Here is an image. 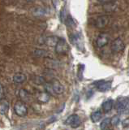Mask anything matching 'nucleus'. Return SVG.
<instances>
[{"label":"nucleus","instance_id":"1","mask_svg":"<svg viewBox=\"0 0 129 130\" xmlns=\"http://www.w3.org/2000/svg\"><path fill=\"white\" fill-rule=\"evenodd\" d=\"M54 49H55V52L60 55H63L67 54L68 51L70 50L69 45L67 44V41L63 38H59V41H58L57 44H56Z\"/></svg>","mask_w":129,"mask_h":130},{"label":"nucleus","instance_id":"2","mask_svg":"<svg viewBox=\"0 0 129 130\" xmlns=\"http://www.w3.org/2000/svg\"><path fill=\"white\" fill-rule=\"evenodd\" d=\"M110 21V16L108 15H102L97 17L94 20V25L98 28H104L108 26Z\"/></svg>","mask_w":129,"mask_h":130},{"label":"nucleus","instance_id":"3","mask_svg":"<svg viewBox=\"0 0 129 130\" xmlns=\"http://www.w3.org/2000/svg\"><path fill=\"white\" fill-rule=\"evenodd\" d=\"M64 124L66 125L71 126V128H76L80 127V124H81V120H80V118L78 115L73 114V115H71L67 118Z\"/></svg>","mask_w":129,"mask_h":130},{"label":"nucleus","instance_id":"4","mask_svg":"<svg viewBox=\"0 0 129 130\" xmlns=\"http://www.w3.org/2000/svg\"><path fill=\"white\" fill-rule=\"evenodd\" d=\"M14 111L18 116L25 117L28 114V108L23 102L18 101L14 105Z\"/></svg>","mask_w":129,"mask_h":130},{"label":"nucleus","instance_id":"5","mask_svg":"<svg viewBox=\"0 0 129 130\" xmlns=\"http://www.w3.org/2000/svg\"><path fill=\"white\" fill-rule=\"evenodd\" d=\"M50 85H51V88H52V90H53V93L54 94H62L64 92V87L63 85H62V83L60 82L59 80H52L50 82Z\"/></svg>","mask_w":129,"mask_h":130},{"label":"nucleus","instance_id":"6","mask_svg":"<svg viewBox=\"0 0 129 130\" xmlns=\"http://www.w3.org/2000/svg\"><path fill=\"white\" fill-rule=\"evenodd\" d=\"M129 103V98L128 97H119L116 101L115 103V109L117 110L119 114H122L123 109Z\"/></svg>","mask_w":129,"mask_h":130},{"label":"nucleus","instance_id":"7","mask_svg":"<svg viewBox=\"0 0 129 130\" xmlns=\"http://www.w3.org/2000/svg\"><path fill=\"white\" fill-rule=\"evenodd\" d=\"M95 86L100 92H106L110 89L112 86V83L110 80H99L95 82Z\"/></svg>","mask_w":129,"mask_h":130},{"label":"nucleus","instance_id":"8","mask_svg":"<svg viewBox=\"0 0 129 130\" xmlns=\"http://www.w3.org/2000/svg\"><path fill=\"white\" fill-rule=\"evenodd\" d=\"M125 44L121 38H116L111 43V50L114 53H119L124 50Z\"/></svg>","mask_w":129,"mask_h":130},{"label":"nucleus","instance_id":"9","mask_svg":"<svg viewBox=\"0 0 129 130\" xmlns=\"http://www.w3.org/2000/svg\"><path fill=\"white\" fill-rule=\"evenodd\" d=\"M109 41H110V36L107 34L103 32V34H101L96 39V46L98 48H102L105 46H106Z\"/></svg>","mask_w":129,"mask_h":130},{"label":"nucleus","instance_id":"10","mask_svg":"<svg viewBox=\"0 0 129 130\" xmlns=\"http://www.w3.org/2000/svg\"><path fill=\"white\" fill-rule=\"evenodd\" d=\"M38 100L42 103H46L50 99V94L48 92H40L37 96Z\"/></svg>","mask_w":129,"mask_h":130},{"label":"nucleus","instance_id":"11","mask_svg":"<svg viewBox=\"0 0 129 130\" xmlns=\"http://www.w3.org/2000/svg\"><path fill=\"white\" fill-rule=\"evenodd\" d=\"M13 81L15 84H22L26 80V75L22 72H17L13 76Z\"/></svg>","mask_w":129,"mask_h":130},{"label":"nucleus","instance_id":"12","mask_svg":"<svg viewBox=\"0 0 129 130\" xmlns=\"http://www.w3.org/2000/svg\"><path fill=\"white\" fill-rule=\"evenodd\" d=\"M9 110V103L5 99L0 100V114L5 116L8 112Z\"/></svg>","mask_w":129,"mask_h":130},{"label":"nucleus","instance_id":"13","mask_svg":"<svg viewBox=\"0 0 129 130\" xmlns=\"http://www.w3.org/2000/svg\"><path fill=\"white\" fill-rule=\"evenodd\" d=\"M59 38H57V37H54V36H52V37H47V38L45 39L44 41V43H45L46 46H56L57 44L58 41H59Z\"/></svg>","mask_w":129,"mask_h":130},{"label":"nucleus","instance_id":"14","mask_svg":"<svg viewBox=\"0 0 129 130\" xmlns=\"http://www.w3.org/2000/svg\"><path fill=\"white\" fill-rule=\"evenodd\" d=\"M113 107H114V101L112 99H108L106 101H105L102 104V109L105 112L110 111Z\"/></svg>","mask_w":129,"mask_h":130},{"label":"nucleus","instance_id":"15","mask_svg":"<svg viewBox=\"0 0 129 130\" xmlns=\"http://www.w3.org/2000/svg\"><path fill=\"white\" fill-rule=\"evenodd\" d=\"M116 7H117V3L114 1H110L108 3H104V6H103L104 10L108 12L115 11Z\"/></svg>","mask_w":129,"mask_h":130},{"label":"nucleus","instance_id":"16","mask_svg":"<svg viewBox=\"0 0 129 130\" xmlns=\"http://www.w3.org/2000/svg\"><path fill=\"white\" fill-rule=\"evenodd\" d=\"M19 97L21 98V100L23 101H25V102H29L30 100V93L28 92L27 90H25V89H20L19 91Z\"/></svg>","mask_w":129,"mask_h":130},{"label":"nucleus","instance_id":"17","mask_svg":"<svg viewBox=\"0 0 129 130\" xmlns=\"http://www.w3.org/2000/svg\"><path fill=\"white\" fill-rule=\"evenodd\" d=\"M102 118V113L100 111H97L93 112L90 116V119L93 123H98Z\"/></svg>","mask_w":129,"mask_h":130},{"label":"nucleus","instance_id":"18","mask_svg":"<svg viewBox=\"0 0 129 130\" xmlns=\"http://www.w3.org/2000/svg\"><path fill=\"white\" fill-rule=\"evenodd\" d=\"M110 125V118H105V119L101 122L100 128L102 130H105V129H106Z\"/></svg>","mask_w":129,"mask_h":130},{"label":"nucleus","instance_id":"19","mask_svg":"<svg viewBox=\"0 0 129 130\" xmlns=\"http://www.w3.org/2000/svg\"><path fill=\"white\" fill-rule=\"evenodd\" d=\"M65 23H66V25L68 28H72L76 26V24L74 22V20L71 17V15H67V18L65 19Z\"/></svg>","mask_w":129,"mask_h":130},{"label":"nucleus","instance_id":"20","mask_svg":"<svg viewBox=\"0 0 129 130\" xmlns=\"http://www.w3.org/2000/svg\"><path fill=\"white\" fill-rule=\"evenodd\" d=\"M120 122V118L119 116H114L110 119V124L113 126H117Z\"/></svg>","mask_w":129,"mask_h":130},{"label":"nucleus","instance_id":"21","mask_svg":"<svg viewBox=\"0 0 129 130\" xmlns=\"http://www.w3.org/2000/svg\"><path fill=\"white\" fill-rule=\"evenodd\" d=\"M46 14V9L44 8H38L34 11V15H45Z\"/></svg>","mask_w":129,"mask_h":130},{"label":"nucleus","instance_id":"22","mask_svg":"<svg viewBox=\"0 0 129 130\" xmlns=\"http://www.w3.org/2000/svg\"><path fill=\"white\" fill-rule=\"evenodd\" d=\"M35 54L38 55V56H45L46 55V51L44 50H36L35 51Z\"/></svg>","mask_w":129,"mask_h":130},{"label":"nucleus","instance_id":"23","mask_svg":"<svg viewBox=\"0 0 129 130\" xmlns=\"http://www.w3.org/2000/svg\"><path fill=\"white\" fill-rule=\"evenodd\" d=\"M122 125L123 128H127L129 127V117L128 118H126L125 120H123L122 121Z\"/></svg>","mask_w":129,"mask_h":130},{"label":"nucleus","instance_id":"24","mask_svg":"<svg viewBox=\"0 0 129 130\" xmlns=\"http://www.w3.org/2000/svg\"><path fill=\"white\" fill-rule=\"evenodd\" d=\"M122 114H123V115H128V114H129V103H127V105L123 109Z\"/></svg>","mask_w":129,"mask_h":130},{"label":"nucleus","instance_id":"25","mask_svg":"<svg viewBox=\"0 0 129 130\" xmlns=\"http://www.w3.org/2000/svg\"><path fill=\"white\" fill-rule=\"evenodd\" d=\"M3 95H4V88H3V85L0 84V100L2 99Z\"/></svg>","mask_w":129,"mask_h":130},{"label":"nucleus","instance_id":"26","mask_svg":"<svg viewBox=\"0 0 129 130\" xmlns=\"http://www.w3.org/2000/svg\"><path fill=\"white\" fill-rule=\"evenodd\" d=\"M58 1H59V0H51V2H52V3H53V5H54V7H56V6H57Z\"/></svg>","mask_w":129,"mask_h":130},{"label":"nucleus","instance_id":"27","mask_svg":"<svg viewBox=\"0 0 129 130\" xmlns=\"http://www.w3.org/2000/svg\"><path fill=\"white\" fill-rule=\"evenodd\" d=\"M98 1H99L100 3H108V2L111 1V0H98Z\"/></svg>","mask_w":129,"mask_h":130},{"label":"nucleus","instance_id":"28","mask_svg":"<svg viewBox=\"0 0 129 130\" xmlns=\"http://www.w3.org/2000/svg\"><path fill=\"white\" fill-rule=\"evenodd\" d=\"M105 130H110V129H105Z\"/></svg>","mask_w":129,"mask_h":130}]
</instances>
